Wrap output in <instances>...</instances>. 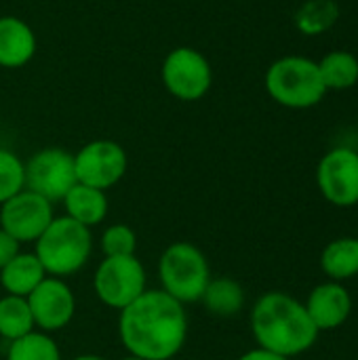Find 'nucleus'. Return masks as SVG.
Returning a JSON list of instances; mask_svg holds the SVG:
<instances>
[{"label":"nucleus","instance_id":"3","mask_svg":"<svg viewBox=\"0 0 358 360\" xmlns=\"http://www.w3.org/2000/svg\"><path fill=\"white\" fill-rule=\"evenodd\" d=\"M34 255L42 264L46 276L65 278L84 268L93 251V236L87 226L63 217H53L49 228L34 243Z\"/></svg>","mask_w":358,"mask_h":360},{"label":"nucleus","instance_id":"10","mask_svg":"<svg viewBox=\"0 0 358 360\" xmlns=\"http://www.w3.org/2000/svg\"><path fill=\"white\" fill-rule=\"evenodd\" d=\"M51 221L53 202L25 188L0 205V228L8 232L19 245L36 243Z\"/></svg>","mask_w":358,"mask_h":360},{"label":"nucleus","instance_id":"6","mask_svg":"<svg viewBox=\"0 0 358 360\" xmlns=\"http://www.w3.org/2000/svg\"><path fill=\"white\" fill-rule=\"evenodd\" d=\"M93 291L103 306L120 312L148 291L146 268L137 255L103 257L93 276Z\"/></svg>","mask_w":358,"mask_h":360},{"label":"nucleus","instance_id":"18","mask_svg":"<svg viewBox=\"0 0 358 360\" xmlns=\"http://www.w3.org/2000/svg\"><path fill=\"white\" fill-rule=\"evenodd\" d=\"M321 268L335 283H344L358 276V238L344 236L329 243L323 249Z\"/></svg>","mask_w":358,"mask_h":360},{"label":"nucleus","instance_id":"20","mask_svg":"<svg viewBox=\"0 0 358 360\" xmlns=\"http://www.w3.org/2000/svg\"><path fill=\"white\" fill-rule=\"evenodd\" d=\"M36 331L34 319L25 297L2 295L0 297V338L8 344Z\"/></svg>","mask_w":358,"mask_h":360},{"label":"nucleus","instance_id":"27","mask_svg":"<svg viewBox=\"0 0 358 360\" xmlns=\"http://www.w3.org/2000/svg\"><path fill=\"white\" fill-rule=\"evenodd\" d=\"M72 360H106L103 356H99V354H80V356H74Z\"/></svg>","mask_w":358,"mask_h":360},{"label":"nucleus","instance_id":"23","mask_svg":"<svg viewBox=\"0 0 358 360\" xmlns=\"http://www.w3.org/2000/svg\"><path fill=\"white\" fill-rule=\"evenodd\" d=\"M25 188L23 160L11 150L0 148V205L19 194Z\"/></svg>","mask_w":358,"mask_h":360},{"label":"nucleus","instance_id":"4","mask_svg":"<svg viewBox=\"0 0 358 360\" xmlns=\"http://www.w3.org/2000/svg\"><path fill=\"white\" fill-rule=\"evenodd\" d=\"M264 84L279 105L291 110L314 108L327 95L319 63L302 55H287L272 61L266 70Z\"/></svg>","mask_w":358,"mask_h":360},{"label":"nucleus","instance_id":"15","mask_svg":"<svg viewBox=\"0 0 358 360\" xmlns=\"http://www.w3.org/2000/svg\"><path fill=\"white\" fill-rule=\"evenodd\" d=\"M63 207H65V215L74 221H78L80 226H87L89 230L93 226H99L106 215H108V196L103 190L84 186V184H76L65 196H63Z\"/></svg>","mask_w":358,"mask_h":360},{"label":"nucleus","instance_id":"12","mask_svg":"<svg viewBox=\"0 0 358 360\" xmlns=\"http://www.w3.org/2000/svg\"><path fill=\"white\" fill-rule=\"evenodd\" d=\"M36 331L55 333L68 327L76 314V297L63 278L46 276L27 297Z\"/></svg>","mask_w":358,"mask_h":360},{"label":"nucleus","instance_id":"16","mask_svg":"<svg viewBox=\"0 0 358 360\" xmlns=\"http://www.w3.org/2000/svg\"><path fill=\"white\" fill-rule=\"evenodd\" d=\"M46 272L34 253H17L2 270H0V285L6 295L27 297L42 281Z\"/></svg>","mask_w":358,"mask_h":360},{"label":"nucleus","instance_id":"25","mask_svg":"<svg viewBox=\"0 0 358 360\" xmlns=\"http://www.w3.org/2000/svg\"><path fill=\"white\" fill-rule=\"evenodd\" d=\"M19 247H21V245H19L8 232H4V230L0 228V270H2V268L21 251Z\"/></svg>","mask_w":358,"mask_h":360},{"label":"nucleus","instance_id":"19","mask_svg":"<svg viewBox=\"0 0 358 360\" xmlns=\"http://www.w3.org/2000/svg\"><path fill=\"white\" fill-rule=\"evenodd\" d=\"M317 63L327 91H346L358 82V57L350 51H331Z\"/></svg>","mask_w":358,"mask_h":360},{"label":"nucleus","instance_id":"22","mask_svg":"<svg viewBox=\"0 0 358 360\" xmlns=\"http://www.w3.org/2000/svg\"><path fill=\"white\" fill-rule=\"evenodd\" d=\"M6 360H61V352L49 333L32 331L8 344Z\"/></svg>","mask_w":358,"mask_h":360},{"label":"nucleus","instance_id":"14","mask_svg":"<svg viewBox=\"0 0 358 360\" xmlns=\"http://www.w3.org/2000/svg\"><path fill=\"white\" fill-rule=\"evenodd\" d=\"M34 30L15 15L0 17V68L17 70L27 65L36 55Z\"/></svg>","mask_w":358,"mask_h":360},{"label":"nucleus","instance_id":"9","mask_svg":"<svg viewBox=\"0 0 358 360\" xmlns=\"http://www.w3.org/2000/svg\"><path fill=\"white\" fill-rule=\"evenodd\" d=\"M127 167L129 158L124 148L112 139L89 141L74 154L76 181L103 192L114 188L124 177Z\"/></svg>","mask_w":358,"mask_h":360},{"label":"nucleus","instance_id":"13","mask_svg":"<svg viewBox=\"0 0 358 360\" xmlns=\"http://www.w3.org/2000/svg\"><path fill=\"white\" fill-rule=\"evenodd\" d=\"M304 306L319 331H333L348 321L352 312V297L342 283L329 281L314 287Z\"/></svg>","mask_w":358,"mask_h":360},{"label":"nucleus","instance_id":"21","mask_svg":"<svg viewBox=\"0 0 358 360\" xmlns=\"http://www.w3.org/2000/svg\"><path fill=\"white\" fill-rule=\"evenodd\" d=\"M340 19V4L335 0H306L295 13V25L306 36H321L329 32Z\"/></svg>","mask_w":358,"mask_h":360},{"label":"nucleus","instance_id":"26","mask_svg":"<svg viewBox=\"0 0 358 360\" xmlns=\"http://www.w3.org/2000/svg\"><path fill=\"white\" fill-rule=\"evenodd\" d=\"M238 360H291V359L281 356V354H274V352L264 350V348H253V350L245 352L243 356H238Z\"/></svg>","mask_w":358,"mask_h":360},{"label":"nucleus","instance_id":"28","mask_svg":"<svg viewBox=\"0 0 358 360\" xmlns=\"http://www.w3.org/2000/svg\"><path fill=\"white\" fill-rule=\"evenodd\" d=\"M120 360H141V359H135V356H124V359Z\"/></svg>","mask_w":358,"mask_h":360},{"label":"nucleus","instance_id":"5","mask_svg":"<svg viewBox=\"0 0 358 360\" xmlns=\"http://www.w3.org/2000/svg\"><path fill=\"white\" fill-rule=\"evenodd\" d=\"M211 278L205 253L192 243H173L158 259L160 289L184 306L200 302Z\"/></svg>","mask_w":358,"mask_h":360},{"label":"nucleus","instance_id":"2","mask_svg":"<svg viewBox=\"0 0 358 360\" xmlns=\"http://www.w3.org/2000/svg\"><path fill=\"white\" fill-rule=\"evenodd\" d=\"M251 331L257 348L287 359L308 352L321 333L308 316L306 306L283 291L264 293L255 302L251 310Z\"/></svg>","mask_w":358,"mask_h":360},{"label":"nucleus","instance_id":"11","mask_svg":"<svg viewBox=\"0 0 358 360\" xmlns=\"http://www.w3.org/2000/svg\"><path fill=\"white\" fill-rule=\"evenodd\" d=\"M321 194L335 207L358 205V152L350 148L329 150L317 169Z\"/></svg>","mask_w":358,"mask_h":360},{"label":"nucleus","instance_id":"8","mask_svg":"<svg viewBox=\"0 0 358 360\" xmlns=\"http://www.w3.org/2000/svg\"><path fill=\"white\" fill-rule=\"evenodd\" d=\"M25 190L36 192L49 202H59L78 184L74 154L63 148H44L23 162Z\"/></svg>","mask_w":358,"mask_h":360},{"label":"nucleus","instance_id":"1","mask_svg":"<svg viewBox=\"0 0 358 360\" xmlns=\"http://www.w3.org/2000/svg\"><path fill=\"white\" fill-rule=\"evenodd\" d=\"M118 335L129 356L171 360L181 352L188 338L186 308L162 289H148L120 310Z\"/></svg>","mask_w":358,"mask_h":360},{"label":"nucleus","instance_id":"17","mask_svg":"<svg viewBox=\"0 0 358 360\" xmlns=\"http://www.w3.org/2000/svg\"><path fill=\"white\" fill-rule=\"evenodd\" d=\"M200 302L205 304L209 314L219 316V319H230V316H236L243 310L245 291L234 278L219 276V278L209 281Z\"/></svg>","mask_w":358,"mask_h":360},{"label":"nucleus","instance_id":"24","mask_svg":"<svg viewBox=\"0 0 358 360\" xmlns=\"http://www.w3.org/2000/svg\"><path fill=\"white\" fill-rule=\"evenodd\" d=\"M103 257H127L137 251V234L127 224H114L103 230L99 243Z\"/></svg>","mask_w":358,"mask_h":360},{"label":"nucleus","instance_id":"7","mask_svg":"<svg viewBox=\"0 0 358 360\" xmlns=\"http://www.w3.org/2000/svg\"><path fill=\"white\" fill-rule=\"evenodd\" d=\"M160 78L175 99L198 101L213 84V68L200 51L192 46H177L165 57Z\"/></svg>","mask_w":358,"mask_h":360}]
</instances>
